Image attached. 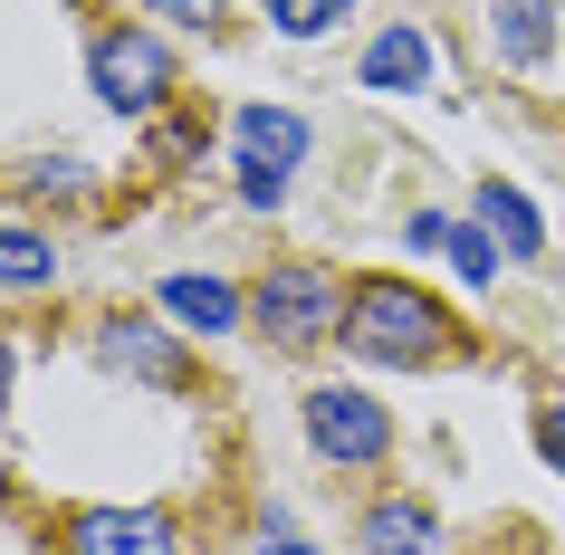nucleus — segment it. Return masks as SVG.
I'll list each match as a JSON object with an SVG mask.
<instances>
[{"label": "nucleus", "mask_w": 565, "mask_h": 555, "mask_svg": "<svg viewBox=\"0 0 565 555\" xmlns=\"http://www.w3.org/2000/svg\"><path fill=\"white\" fill-rule=\"evenodd\" d=\"M556 49V20H546V0H499V58L508 67H536Z\"/></svg>", "instance_id": "ddd939ff"}, {"label": "nucleus", "mask_w": 565, "mask_h": 555, "mask_svg": "<svg viewBox=\"0 0 565 555\" xmlns=\"http://www.w3.org/2000/svg\"><path fill=\"white\" fill-rule=\"evenodd\" d=\"M0 403H10V345H0Z\"/></svg>", "instance_id": "6ab92c4d"}, {"label": "nucleus", "mask_w": 565, "mask_h": 555, "mask_svg": "<svg viewBox=\"0 0 565 555\" xmlns=\"http://www.w3.org/2000/svg\"><path fill=\"white\" fill-rule=\"evenodd\" d=\"M96 354H106L116 374H135V383H182V345L163 325H145V317H106L96 325Z\"/></svg>", "instance_id": "423d86ee"}, {"label": "nucleus", "mask_w": 565, "mask_h": 555, "mask_svg": "<svg viewBox=\"0 0 565 555\" xmlns=\"http://www.w3.org/2000/svg\"><path fill=\"white\" fill-rule=\"evenodd\" d=\"M163 317H182V325H202V335H231L239 325V288H221V278H163Z\"/></svg>", "instance_id": "f8f14e48"}, {"label": "nucleus", "mask_w": 565, "mask_h": 555, "mask_svg": "<svg viewBox=\"0 0 565 555\" xmlns=\"http://www.w3.org/2000/svg\"><path fill=\"white\" fill-rule=\"evenodd\" d=\"M268 20L288 39H327L335 20H355V0H268Z\"/></svg>", "instance_id": "2eb2a0df"}, {"label": "nucleus", "mask_w": 565, "mask_h": 555, "mask_svg": "<svg viewBox=\"0 0 565 555\" xmlns=\"http://www.w3.org/2000/svg\"><path fill=\"white\" fill-rule=\"evenodd\" d=\"M479 231L499 239L508 259H536V249H546V231H536V202H527V192H508V182H479Z\"/></svg>", "instance_id": "9b49d317"}, {"label": "nucleus", "mask_w": 565, "mask_h": 555, "mask_svg": "<svg viewBox=\"0 0 565 555\" xmlns=\"http://www.w3.org/2000/svg\"><path fill=\"white\" fill-rule=\"evenodd\" d=\"M249 317L268 345H327V335H345V278L317 259H278L249 297Z\"/></svg>", "instance_id": "f03ea898"}, {"label": "nucleus", "mask_w": 565, "mask_h": 555, "mask_svg": "<svg viewBox=\"0 0 565 555\" xmlns=\"http://www.w3.org/2000/svg\"><path fill=\"white\" fill-rule=\"evenodd\" d=\"M345 345H355L364 364H403V374H413V364L450 354V317L413 288V278H355V288H345Z\"/></svg>", "instance_id": "f257e3e1"}, {"label": "nucleus", "mask_w": 565, "mask_h": 555, "mask_svg": "<svg viewBox=\"0 0 565 555\" xmlns=\"http://www.w3.org/2000/svg\"><path fill=\"white\" fill-rule=\"evenodd\" d=\"M413 239H422V249H450V268H460L470 288H489V278H499V239L479 231V221H441V211H422Z\"/></svg>", "instance_id": "9d476101"}, {"label": "nucleus", "mask_w": 565, "mask_h": 555, "mask_svg": "<svg viewBox=\"0 0 565 555\" xmlns=\"http://www.w3.org/2000/svg\"><path fill=\"white\" fill-rule=\"evenodd\" d=\"M87 77H96V96H106L116 116H153V106L173 96V49L153 30H106L87 49Z\"/></svg>", "instance_id": "20e7f679"}, {"label": "nucleus", "mask_w": 565, "mask_h": 555, "mask_svg": "<svg viewBox=\"0 0 565 555\" xmlns=\"http://www.w3.org/2000/svg\"><path fill=\"white\" fill-rule=\"evenodd\" d=\"M536 450H546V469L565 479V393H556V403H536Z\"/></svg>", "instance_id": "dca6fc26"}, {"label": "nucleus", "mask_w": 565, "mask_h": 555, "mask_svg": "<svg viewBox=\"0 0 565 555\" xmlns=\"http://www.w3.org/2000/svg\"><path fill=\"white\" fill-rule=\"evenodd\" d=\"M364 555H441V517L422 498H374L364 508Z\"/></svg>", "instance_id": "6e6552de"}, {"label": "nucleus", "mask_w": 565, "mask_h": 555, "mask_svg": "<svg viewBox=\"0 0 565 555\" xmlns=\"http://www.w3.org/2000/svg\"><path fill=\"white\" fill-rule=\"evenodd\" d=\"M67 555H182V526L163 508H77Z\"/></svg>", "instance_id": "39448f33"}, {"label": "nucleus", "mask_w": 565, "mask_h": 555, "mask_svg": "<svg viewBox=\"0 0 565 555\" xmlns=\"http://www.w3.org/2000/svg\"><path fill=\"white\" fill-rule=\"evenodd\" d=\"M58 278V249L39 231H0V288H49Z\"/></svg>", "instance_id": "4468645a"}, {"label": "nucleus", "mask_w": 565, "mask_h": 555, "mask_svg": "<svg viewBox=\"0 0 565 555\" xmlns=\"http://www.w3.org/2000/svg\"><path fill=\"white\" fill-rule=\"evenodd\" d=\"M431 67H441V58H431V39L403 20V30H384L374 49H364V87H374V96H403V87H431Z\"/></svg>", "instance_id": "1a4fd4ad"}, {"label": "nucleus", "mask_w": 565, "mask_h": 555, "mask_svg": "<svg viewBox=\"0 0 565 555\" xmlns=\"http://www.w3.org/2000/svg\"><path fill=\"white\" fill-rule=\"evenodd\" d=\"M298 412H307L317 460H335V469H374V460L393 450V421H384V403H374L364 383H317Z\"/></svg>", "instance_id": "7ed1b4c3"}, {"label": "nucleus", "mask_w": 565, "mask_h": 555, "mask_svg": "<svg viewBox=\"0 0 565 555\" xmlns=\"http://www.w3.org/2000/svg\"><path fill=\"white\" fill-rule=\"evenodd\" d=\"M153 20H173V30H211L221 20V0H145Z\"/></svg>", "instance_id": "f3484780"}, {"label": "nucleus", "mask_w": 565, "mask_h": 555, "mask_svg": "<svg viewBox=\"0 0 565 555\" xmlns=\"http://www.w3.org/2000/svg\"><path fill=\"white\" fill-rule=\"evenodd\" d=\"M298 153H307V116H288V106H239V173L288 182Z\"/></svg>", "instance_id": "0eeeda50"}, {"label": "nucleus", "mask_w": 565, "mask_h": 555, "mask_svg": "<svg viewBox=\"0 0 565 555\" xmlns=\"http://www.w3.org/2000/svg\"><path fill=\"white\" fill-rule=\"evenodd\" d=\"M268 555H317V546H298V536H278V546H268Z\"/></svg>", "instance_id": "a211bd4d"}]
</instances>
